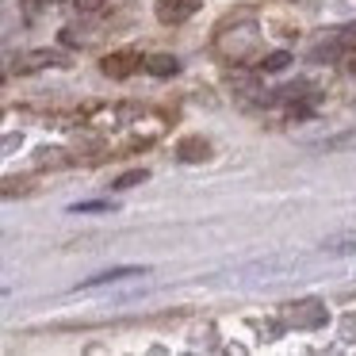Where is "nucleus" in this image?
I'll return each mask as SVG.
<instances>
[{"label": "nucleus", "instance_id": "1", "mask_svg": "<svg viewBox=\"0 0 356 356\" xmlns=\"http://www.w3.org/2000/svg\"><path fill=\"white\" fill-rule=\"evenodd\" d=\"M287 322L295 325V330H318V325H325V307L318 299H302V302H287Z\"/></svg>", "mask_w": 356, "mask_h": 356}, {"label": "nucleus", "instance_id": "2", "mask_svg": "<svg viewBox=\"0 0 356 356\" xmlns=\"http://www.w3.org/2000/svg\"><path fill=\"white\" fill-rule=\"evenodd\" d=\"M200 12V0H157V19L165 27H177Z\"/></svg>", "mask_w": 356, "mask_h": 356}, {"label": "nucleus", "instance_id": "3", "mask_svg": "<svg viewBox=\"0 0 356 356\" xmlns=\"http://www.w3.org/2000/svg\"><path fill=\"white\" fill-rule=\"evenodd\" d=\"M138 65H142V58H138V54H127V50H123V54H108V58H104L100 70L108 73V77L123 81V77H131V73L138 70Z\"/></svg>", "mask_w": 356, "mask_h": 356}, {"label": "nucleus", "instance_id": "4", "mask_svg": "<svg viewBox=\"0 0 356 356\" xmlns=\"http://www.w3.org/2000/svg\"><path fill=\"white\" fill-rule=\"evenodd\" d=\"M131 276H146V268H108V272H96V276L81 280L77 287H104V284H119V280H131Z\"/></svg>", "mask_w": 356, "mask_h": 356}, {"label": "nucleus", "instance_id": "5", "mask_svg": "<svg viewBox=\"0 0 356 356\" xmlns=\"http://www.w3.org/2000/svg\"><path fill=\"white\" fill-rule=\"evenodd\" d=\"M177 154H180V161H188V165H195V161H207L211 157V146L203 138H184L177 146Z\"/></svg>", "mask_w": 356, "mask_h": 356}, {"label": "nucleus", "instance_id": "6", "mask_svg": "<svg viewBox=\"0 0 356 356\" xmlns=\"http://www.w3.org/2000/svg\"><path fill=\"white\" fill-rule=\"evenodd\" d=\"M146 70L154 73V77H177L180 62L172 54H154V58H146Z\"/></svg>", "mask_w": 356, "mask_h": 356}, {"label": "nucleus", "instance_id": "7", "mask_svg": "<svg viewBox=\"0 0 356 356\" xmlns=\"http://www.w3.org/2000/svg\"><path fill=\"white\" fill-rule=\"evenodd\" d=\"M322 253H330V257H348V253H356V234H337V238H325V241H322Z\"/></svg>", "mask_w": 356, "mask_h": 356}, {"label": "nucleus", "instance_id": "8", "mask_svg": "<svg viewBox=\"0 0 356 356\" xmlns=\"http://www.w3.org/2000/svg\"><path fill=\"white\" fill-rule=\"evenodd\" d=\"M73 215H104V211H111L108 200H85V203H73Z\"/></svg>", "mask_w": 356, "mask_h": 356}, {"label": "nucleus", "instance_id": "9", "mask_svg": "<svg viewBox=\"0 0 356 356\" xmlns=\"http://www.w3.org/2000/svg\"><path fill=\"white\" fill-rule=\"evenodd\" d=\"M146 177H149L146 169H131V172H123V177H119V180H115V184H111V188H119V192H127V188L142 184V180H146Z\"/></svg>", "mask_w": 356, "mask_h": 356}, {"label": "nucleus", "instance_id": "10", "mask_svg": "<svg viewBox=\"0 0 356 356\" xmlns=\"http://www.w3.org/2000/svg\"><path fill=\"white\" fill-rule=\"evenodd\" d=\"M287 62H291V54H284V50H276V54H268V58H264V70H268V73H280V70H284V65Z\"/></svg>", "mask_w": 356, "mask_h": 356}, {"label": "nucleus", "instance_id": "11", "mask_svg": "<svg viewBox=\"0 0 356 356\" xmlns=\"http://www.w3.org/2000/svg\"><path fill=\"white\" fill-rule=\"evenodd\" d=\"M100 4H104V0H77V8H81V12H96Z\"/></svg>", "mask_w": 356, "mask_h": 356}, {"label": "nucleus", "instance_id": "12", "mask_svg": "<svg viewBox=\"0 0 356 356\" xmlns=\"http://www.w3.org/2000/svg\"><path fill=\"white\" fill-rule=\"evenodd\" d=\"M47 4H54V0H47Z\"/></svg>", "mask_w": 356, "mask_h": 356}]
</instances>
